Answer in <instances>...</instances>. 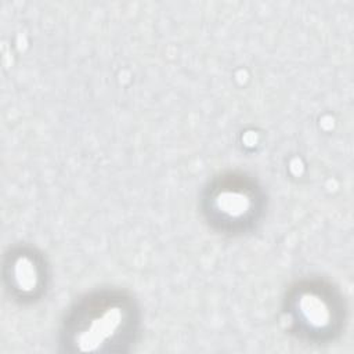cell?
Returning a JSON list of instances; mask_svg holds the SVG:
<instances>
[{"mask_svg":"<svg viewBox=\"0 0 354 354\" xmlns=\"http://www.w3.org/2000/svg\"><path fill=\"white\" fill-rule=\"evenodd\" d=\"M141 311L123 289L101 288L82 295L65 311L58 344L65 353H127L137 343Z\"/></svg>","mask_w":354,"mask_h":354,"instance_id":"1","label":"cell"},{"mask_svg":"<svg viewBox=\"0 0 354 354\" xmlns=\"http://www.w3.org/2000/svg\"><path fill=\"white\" fill-rule=\"evenodd\" d=\"M199 209L207 227L230 238L250 234L261 223L267 195L250 174L228 170L213 176L202 188Z\"/></svg>","mask_w":354,"mask_h":354,"instance_id":"2","label":"cell"},{"mask_svg":"<svg viewBox=\"0 0 354 354\" xmlns=\"http://www.w3.org/2000/svg\"><path fill=\"white\" fill-rule=\"evenodd\" d=\"M289 333L308 344L335 342L346 324V304L340 290L322 278L293 282L282 303Z\"/></svg>","mask_w":354,"mask_h":354,"instance_id":"3","label":"cell"},{"mask_svg":"<svg viewBox=\"0 0 354 354\" xmlns=\"http://www.w3.org/2000/svg\"><path fill=\"white\" fill-rule=\"evenodd\" d=\"M3 282L7 295L21 306L35 304L46 296L50 282L43 253L29 245H15L3 260Z\"/></svg>","mask_w":354,"mask_h":354,"instance_id":"4","label":"cell"}]
</instances>
